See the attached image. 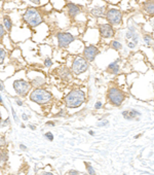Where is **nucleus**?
<instances>
[{
  "label": "nucleus",
  "instance_id": "2f4dec72",
  "mask_svg": "<svg viewBox=\"0 0 154 175\" xmlns=\"http://www.w3.org/2000/svg\"><path fill=\"white\" fill-rule=\"evenodd\" d=\"M31 2H33L35 4H39L40 3V0H30Z\"/></svg>",
  "mask_w": 154,
  "mask_h": 175
},
{
  "label": "nucleus",
  "instance_id": "dca6fc26",
  "mask_svg": "<svg viewBox=\"0 0 154 175\" xmlns=\"http://www.w3.org/2000/svg\"><path fill=\"white\" fill-rule=\"evenodd\" d=\"M145 10L147 11V14H153V13H154V6H153V2L152 1H148L147 3L145 4Z\"/></svg>",
  "mask_w": 154,
  "mask_h": 175
},
{
  "label": "nucleus",
  "instance_id": "58836bf2",
  "mask_svg": "<svg viewBox=\"0 0 154 175\" xmlns=\"http://www.w3.org/2000/svg\"><path fill=\"white\" fill-rule=\"evenodd\" d=\"M29 127H30L32 130H35V129H36V127H35L34 125H29Z\"/></svg>",
  "mask_w": 154,
  "mask_h": 175
},
{
  "label": "nucleus",
  "instance_id": "412c9836",
  "mask_svg": "<svg viewBox=\"0 0 154 175\" xmlns=\"http://www.w3.org/2000/svg\"><path fill=\"white\" fill-rule=\"evenodd\" d=\"M7 158H8V156H7L6 152H2L1 153H0V162H3V163L6 162Z\"/></svg>",
  "mask_w": 154,
  "mask_h": 175
},
{
  "label": "nucleus",
  "instance_id": "e433bc0d",
  "mask_svg": "<svg viewBox=\"0 0 154 175\" xmlns=\"http://www.w3.org/2000/svg\"><path fill=\"white\" fill-rule=\"evenodd\" d=\"M47 126H55V123H52V121H48V123H46Z\"/></svg>",
  "mask_w": 154,
  "mask_h": 175
},
{
  "label": "nucleus",
  "instance_id": "a19ab883",
  "mask_svg": "<svg viewBox=\"0 0 154 175\" xmlns=\"http://www.w3.org/2000/svg\"><path fill=\"white\" fill-rule=\"evenodd\" d=\"M0 103H1V104H3V100H2L1 96H0Z\"/></svg>",
  "mask_w": 154,
  "mask_h": 175
},
{
  "label": "nucleus",
  "instance_id": "f704fd0d",
  "mask_svg": "<svg viewBox=\"0 0 154 175\" xmlns=\"http://www.w3.org/2000/svg\"><path fill=\"white\" fill-rule=\"evenodd\" d=\"M41 175H54V174H52V172H43Z\"/></svg>",
  "mask_w": 154,
  "mask_h": 175
},
{
  "label": "nucleus",
  "instance_id": "7c9ffc66",
  "mask_svg": "<svg viewBox=\"0 0 154 175\" xmlns=\"http://www.w3.org/2000/svg\"><path fill=\"white\" fill-rule=\"evenodd\" d=\"M69 175H78V171L76 170H71L69 172Z\"/></svg>",
  "mask_w": 154,
  "mask_h": 175
},
{
  "label": "nucleus",
  "instance_id": "c85d7f7f",
  "mask_svg": "<svg viewBox=\"0 0 154 175\" xmlns=\"http://www.w3.org/2000/svg\"><path fill=\"white\" fill-rule=\"evenodd\" d=\"M11 111H13V118H14V121H19V118H17V113H16V111H14V109L11 107Z\"/></svg>",
  "mask_w": 154,
  "mask_h": 175
},
{
  "label": "nucleus",
  "instance_id": "39448f33",
  "mask_svg": "<svg viewBox=\"0 0 154 175\" xmlns=\"http://www.w3.org/2000/svg\"><path fill=\"white\" fill-rule=\"evenodd\" d=\"M88 68V63L84 58L77 57L72 63V72L76 75L85 72Z\"/></svg>",
  "mask_w": 154,
  "mask_h": 175
},
{
  "label": "nucleus",
  "instance_id": "20e7f679",
  "mask_svg": "<svg viewBox=\"0 0 154 175\" xmlns=\"http://www.w3.org/2000/svg\"><path fill=\"white\" fill-rule=\"evenodd\" d=\"M108 99L112 105L120 106L125 99V95L118 88H111L108 92Z\"/></svg>",
  "mask_w": 154,
  "mask_h": 175
},
{
  "label": "nucleus",
  "instance_id": "f3484780",
  "mask_svg": "<svg viewBox=\"0 0 154 175\" xmlns=\"http://www.w3.org/2000/svg\"><path fill=\"white\" fill-rule=\"evenodd\" d=\"M3 21H4V26H5V28H6V30L7 31H10L11 27H13V23H11V20L8 17H4Z\"/></svg>",
  "mask_w": 154,
  "mask_h": 175
},
{
  "label": "nucleus",
  "instance_id": "f257e3e1",
  "mask_svg": "<svg viewBox=\"0 0 154 175\" xmlns=\"http://www.w3.org/2000/svg\"><path fill=\"white\" fill-rule=\"evenodd\" d=\"M85 93L82 90L75 89L68 93L64 98L65 104L70 108H75L80 106L85 101Z\"/></svg>",
  "mask_w": 154,
  "mask_h": 175
},
{
  "label": "nucleus",
  "instance_id": "423d86ee",
  "mask_svg": "<svg viewBox=\"0 0 154 175\" xmlns=\"http://www.w3.org/2000/svg\"><path fill=\"white\" fill-rule=\"evenodd\" d=\"M13 89L19 96H26L31 89V84L25 79H17L13 82Z\"/></svg>",
  "mask_w": 154,
  "mask_h": 175
},
{
  "label": "nucleus",
  "instance_id": "ddd939ff",
  "mask_svg": "<svg viewBox=\"0 0 154 175\" xmlns=\"http://www.w3.org/2000/svg\"><path fill=\"white\" fill-rule=\"evenodd\" d=\"M90 13L93 16H96V17H103L105 16V7L104 6H98V7H94L93 10H90Z\"/></svg>",
  "mask_w": 154,
  "mask_h": 175
},
{
  "label": "nucleus",
  "instance_id": "37998d69",
  "mask_svg": "<svg viewBox=\"0 0 154 175\" xmlns=\"http://www.w3.org/2000/svg\"><path fill=\"white\" fill-rule=\"evenodd\" d=\"M123 175H126V174H123Z\"/></svg>",
  "mask_w": 154,
  "mask_h": 175
},
{
  "label": "nucleus",
  "instance_id": "c9c22d12",
  "mask_svg": "<svg viewBox=\"0 0 154 175\" xmlns=\"http://www.w3.org/2000/svg\"><path fill=\"white\" fill-rule=\"evenodd\" d=\"M20 147H21V149H23V150H27V147L24 146L23 144H21V145H20Z\"/></svg>",
  "mask_w": 154,
  "mask_h": 175
},
{
  "label": "nucleus",
  "instance_id": "b1692460",
  "mask_svg": "<svg viewBox=\"0 0 154 175\" xmlns=\"http://www.w3.org/2000/svg\"><path fill=\"white\" fill-rule=\"evenodd\" d=\"M44 137H45L47 140H49V141H52V140H54V135H52L50 132L45 133V134H44Z\"/></svg>",
  "mask_w": 154,
  "mask_h": 175
},
{
  "label": "nucleus",
  "instance_id": "f03ea898",
  "mask_svg": "<svg viewBox=\"0 0 154 175\" xmlns=\"http://www.w3.org/2000/svg\"><path fill=\"white\" fill-rule=\"evenodd\" d=\"M30 99L31 101L42 105L52 101V95L48 91L44 90V89H35L34 91H32V93L30 95Z\"/></svg>",
  "mask_w": 154,
  "mask_h": 175
},
{
  "label": "nucleus",
  "instance_id": "9b49d317",
  "mask_svg": "<svg viewBox=\"0 0 154 175\" xmlns=\"http://www.w3.org/2000/svg\"><path fill=\"white\" fill-rule=\"evenodd\" d=\"M68 7V13H69V14L71 17H75L77 16L79 13H80L81 8L78 6V5L76 4H73V3H69L67 5Z\"/></svg>",
  "mask_w": 154,
  "mask_h": 175
},
{
  "label": "nucleus",
  "instance_id": "6e6552de",
  "mask_svg": "<svg viewBox=\"0 0 154 175\" xmlns=\"http://www.w3.org/2000/svg\"><path fill=\"white\" fill-rule=\"evenodd\" d=\"M75 39L73 35H71L70 33H66V32H61L58 34V41H59V46L60 47H66Z\"/></svg>",
  "mask_w": 154,
  "mask_h": 175
},
{
  "label": "nucleus",
  "instance_id": "c03bdc74",
  "mask_svg": "<svg viewBox=\"0 0 154 175\" xmlns=\"http://www.w3.org/2000/svg\"><path fill=\"white\" fill-rule=\"evenodd\" d=\"M0 1H1V0H0Z\"/></svg>",
  "mask_w": 154,
  "mask_h": 175
},
{
  "label": "nucleus",
  "instance_id": "5701e85b",
  "mask_svg": "<svg viewBox=\"0 0 154 175\" xmlns=\"http://www.w3.org/2000/svg\"><path fill=\"white\" fill-rule=\"evenodd\" d=\"M87 168L88 173H90V175H96V171H94V169L93 168V166H90V164H87Z\"/></svg>",
  "mask_w": 154,
  "mask_h": 175
},
{
  "label": "nucleus",
  "instance_id": "1a4fd4ad",
  "mask_svg": "<svg viewBox=\"0 0 154 175\" xmlns=\"http://www.w3.org/2000/svg\"><path fill=\"white\" fill-rule=\"evenodd\" d=\"M98 54H99V50H98L94 46H88L85 47L84 51H83L84 59L87 61H90V62L94 61Z\"/></svg>",
  "mask_w": 154,
  "mask_h": 175
},
{
  "label": "nucleus",
  "instance_id": "4be33fe9",
  "mask_svg": "<svg viewBox=\"0 0 154 175\" xmlns=\"http://www.w3.org/2000/svg\"><path fill=\"white\" fill-rule=\"evenodd\" d=\"M144 40H145V42L147 43V46H152V37L149 36V35H146V36L144 37Z\"/></svg>",
  "mask_w": 154,
  "mask_h": 175
},
{
  "label": "nucleus",
  "instance_id": "72a5a7b5",
  "mask_svg": "<svg viewBox=\"0 0 154 175\" xmlns=\"http://www.w3.org/2000/svg\"><path fill=\"white\" fill-rule=\"evenodd\" d=\"M22 117H23L24 121H27V120H28V117L26 115V113H23V114H22Z\"/></svg>",
  "mask_w": 154,
  "mask_h": 175
},
{
  "label": "nucleus",
  "instance_id": "aec40b11",
  "mask_svg": "<svg viewBox=\"0 0 154 175\" xmlns=\"http://www.w3.org/2000/svg\"><path fill=\"white\" fill-rule=\"evenodd\" d=\"M5 57H6V52L3 49H0V64L3 63Z\"/></svg>",
  "mask_w": 154,
  "mask_h": 175
},
{
  "label": "nucleus",
  "instance_id": "4c0bfd02",
  "mask_svg": "<svg viewBox=\"0 0 154 175\" xmlns=\"http://www.w3.org/2000/svg\"><path fill=\"white\" fill-rule=\"evenodd\" d=\"M0 91H2V92L4 91V86L1 85V84H0Z\"/></svg>",
  "mask_w": 154,
  "mask_h": 175
},
{
  "label": "nucleus",
  "instance_id": "0eeeda50",
  "mask_svg": "<svg viewBox=\"0 0 154 175\" xmlns=\"http://www.w3.org/2000/svg\"><path fill=\"white\" fill-rule=\"evenodd\" d=\"M106 17H107V20L109 21L111 26L119 25L121 21H122V14L120 13V10H116V8H110L107 11V14H106Z\"/></svg>",
  "mask_w": 154,
  "mask_h": 175
},
{
  "label": "nucleus",
  "instance_id": "a211bd4d",
  "mask_svg": "<svg viewBox=\"0 0 154 175\" xmlns=\"http://www.w3.org/2000/svg\"><path fill=\"white\" fill-rule=\"evenodd\" d=\"M44 82V79L41 78H37L32 81V85L35 86V87H39V86H41Z\"/></svg>",
  "mask_w": 154,
  "mask_h": 175
},
{
  "label": "nucleus",
  "instance_id": "473e14b6",
  "mask_svg": "<svg viewBox=\"0 0 154 175\" xmlns=\"http://www.w3.org/2000/svg\"><path fill=\"white\" fill-rule=\"evenodd\" d=\"M16 102H17V104L19 105V106H22V105H23V102L21 101V100H17H17H16Z\"/></svg>",
  "mask_w": 154,
  "mask_h": 175
},
{
  "label": "nucleus",
  "instance_id": "c756f323",
  "mask_svg": "<svg viewBox=\"0 0 154 175\" xmlns=\"http://www.w3.org/2000/svg\"><path fill=\"white\" fill-rule=\"evenodd\" d=\"M127 46H129V49H134V47L136 46V43H134V42H127Z\"/></svg>",
  "mask_w": 154,
  "mask_h": 175
},
{
  "label": "nucleus",
  "instance_id": "79ce46f5",
  "mask_svg": "<svg viewBox=\"0 0 154 175\" xmlns=\"http://www.w3.org/2000/svg\"><path fill=\"white\" fill-rule=\"evenodd\" d=\"M83 175H88V174H83Z\"/></svg>",
  "mask_w": 154,
  "mask_h": 175
},
{
  "label": "nucleus",
  "instance_id": "9d476101",
  "mask_svg": "<svg viewBox=\"0 0 154 175\" xmlns=\"http://www.w3.org/2000/svg\"><path fill=\"white\" fill-rule=\"evenodd\" d=\"M99 30L101 36L104 38H111L114 35L113 27H112L110 24H102L99 27Z\"/></svg>",
  "mask_w": 154,
  "mask_h": 175
},
{
  "label": "nucleus",
  "instance_id": "ea45409f",
  "mask_svg": "<svg viewBox=\"0 0 154 175\" xmlns=\"http://www.w3.org/2000/svg\"><path fill=\"white\" fill-rule=\"evenodd\" d=\"M88 133H90V135H93V136L94 135V131H90Z\"/></svg>",
  "mask_w": 154,
  "mask_h": 175
},
{
  "label": "nucleus",
  "instance_id": "4468645a",
  "mask_svg": "<svg viewBox=\"0 0 154 175\" xmlns=\"http://www.w3.org/2000/svg\"><path fill=\"white\" fill-rule=\"evenodd\" d=\"M60 76L62 79H64V81H70V79L72 78L70 70L67 69V68H62L61 72H60Z\"/></svg>",
  "mask_w": 154,
  "mask_h": 175
},
{
  "label": "nucleus",
  "instance_id": "7ed1b4c3",
  "mask_svg": "<svg viewBox=\"0 0 154 175\" xmlns=\"http://www.w3.org/2000/svg\"><path fill=\"white\" fill-rule=\"evenodd\" d=\"M23 18H24V21L27 24H29L30 26H32V27H36V26L40 25V24L42 23L41 14H39V11L33 7L27 8V10L25 11Z\"/></svg>",
  "mask_w": 154,
  "mask_h": 175
},
{
  "label": "nucleus",
  "instance_id": "a878e982",
  "mask_svg": "<svg viewBox=\"0 0 154 175\" xmlns=\"http://www.w3.org/2000/svg\"><path fill=\"white\" fill-rule=\"evenodd\" d=\"M4 34H5V30H4V27L3 26L0 24V37H2V36H4Z\"/></svg>",
  "mask_w": 154,
  "mask_h": 175
},
{
  "label": "nucleus",
  "instance_id": "f8f14e48",
  "mask_svg": "<svg viewBox=\"0 0 154 175\" xmlns=\"http://www.w3.org/2000/svg\"><path fill=\"white\" fill-rule=\"evenodd\" d=\"M140 112L137 111V110H131V111H123L122 112V115L123 117H125L126 120L131 121V120H134L137 117H140Z\"/></svg>",
  "mask_w": 154,
  "mask_h": 175
},
{
  "label": "nucleus",
  "instance_id": "cd10ccee",
  "mask_svg": "<svg viewBox=\"0 0 154 175\" xmlns=\"http://www.w3.org/2000/svg\"><path fill=\"white\" fill-rule=\"evenodd\" d=\"M108 123H109L108 121H101V123H99V124H98V126H99V127H104V126H107V125H108Z\"/></svg>",
  "mask_w": 154,
  "mask_h": 175
},
{
  "label": "nucleus",
  "instance_id": "393cba45",
  "mask_svg": "<svg viewBox=\"0 0 154 175\" xmlns=\"http://www.w3.org/2000/svg\"><path fill=\"white\" fill-rule=\"evenodd\" d=\"M44 65H45L46 67H50V66H52V59H49V58L45 59V61H44Z\"/></svg>",
  "mask_w": 154,
  "mask_h": 175
},
{
  "label": "nucleus",
  "instance_id": "6ab92c4d",
  "mask_svg": "<svg viewBox=\"0 0 154 175\" xmlns=\"http://www.w3.org/2000/svg\"><path fill=\"white\" fill-rule=\"evenodd\" d=\"M111 46H112V49L116 50V51H119V50L122 49V46H121V43L118 42V41H113V42L111 43Z\"/></svg>",
  "mask_w": 154,
  "mask_h": 175
},
{
  "label": "nucleus",
  "instance_id": "2eb2a0df",
  "mask_svg": "<svg viewBox=\"0 0 154 175\" xmlns=\"http://www.w3.org/2000/svg\"><path fill=\"white\" fill-rule=\"evenodd\" d=\"M118 62L119 60L113 62V63H111L110 65L108 66V71L110 73H113V74H117L118 71H119V65H118Z\"/></svg>",
  "mask_w": 154,
  "mask_h": 175
},
{
  "label": "nucleus",
  "instance_id": "bb28decb",
  "mask_svg": "<svg viewBox=\"0 0 154 175\" xmlns=\"http://www.w3.org/2000/svg\"><path fill=\"white\" fill-rule=\"evenodd\" d=\"M102 106H103V103L100 102V101H98L96 103V105H94V108H96V109H100V108H102Z\"/></svg>",
  "mask_w": 154,
  "mask_h": 175
}]
</instances>
